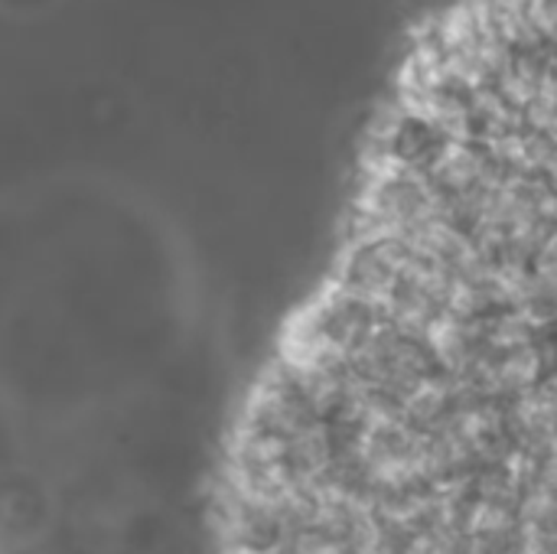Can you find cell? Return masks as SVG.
Listing matches in <instances>:
<instances>
[{"label":"cell","mask_w":557,"mask_h":554,"mask_svg":"<svg viewBox=\"0 0 557 554\" xmlns=\"http://www.w3.org/2000/svg\"><path fill=\"white\" fill-rule=\"evenodd\" d=\"M457 408L454 389L444 379H421L411 392L401 395V415L405 421L418 424V428H431L444 418H450Z\"/></svg>","instance_id":"6da1fadb"},{"label":"cell","mask_w":557,"mask_h":554,"mask_svg":"<svg viewBox=\"0 0 557 554\" xmlns=\"http://www.w3.org/2000/svg\"><path fill=\"white\" fill-rule=\"evenodd\" d=\"M535 278L542 284V291L557 300V232L545 238V245L539 248V261H535Z\"/></svg>","instance_id":"7a4b0ae2"},{"label":"cell","mask_w":557,"mask_h":554,"mask_svg":"<svg viewBox=\"0 0 557 554\" xmlns=\"http://www.w3.org/2000/svg\"><path fill=\"white\" fill-rule=\"evenodd\" d=\"M401 554H460L457 552V542L447 535V529H424L418 532L411 542H408V552Z\"/></svg>","instance_id":"3957f363"}]
</instances>
